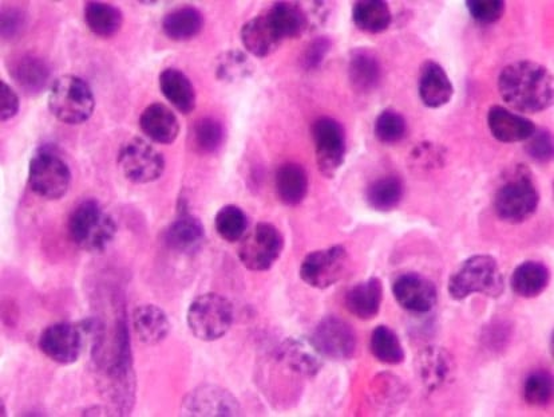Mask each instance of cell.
Listing matches in <instances>:
<instances>
[{
  "instance_id": "cell-3",
  "label": "cell",
  "mask_w": 554,
  "mask_h": 417,
  "mask_svg": "<svg viewBox=\"0 0 554 417\" xmlns=\"http://www.w3.org/2000/svg\"><path fill=\"white\" fill-rule=\"evenodd\" d=\"M540 204V192L534 182L533 173L525 165H517L504 183L498 188L494 199V210L498 218L506 223H524L536 214Z\"/></svg>"
},
{
  "instance_id": "cell-24",
  "label": "cell",
  "mask_w": 554,
  "mask_h": 417,
  "mask_svg": "<svg viewBox=\"0 0 554 417\" xmlns=\"http://www.w3.org/2000/svg\"><path fill=\"white\" fill-rule=\"evenodd\" d=\"M279 359L291 372L296 375L311 379L322 369V356L314 348L311 341L296 340L290 338L279 350Z\"/></svg>"
},
{
  "instance_id": "cell-18",
  "label": "cell",
  "mask_w": 554,
  "mask_h": 417,
  "mask_svg": "<svg viewBox=\"0 0 554 417\" xmlns=\"http://www.w3.org/2000/svg\"><path fill=\"white\" fill-rule=\"evenodd\" d=\"M488 127L494 139L505 144L522 143L536 131L533 121L510 112L504 106L494 105L488 112Z\"/></svg>"
},
{
  "instance_id": "cell-19",
  "label": "cell",
  "mask_w": 554,
  "mask_h": 417,
  "mask_svg": "<svg viewBox=\"0 0 554 417\" xmlns=\"http://www.w3.org/2000/svg\"><path fill=\"white\" fill-rule=\"evenodd\" d=\"M241 42L253 57L265 58L275 53L284 39L277 33L268 14H260L241 27Z\"/></svg>"
},
{
  "instance_id": "cell-22",
  "label": "cell",
  "mask_w": 554,
  "mask_h": 417,
  "mask_svg": "<svg viewBox=\"0 0 554 417\" xmlns=\"http://www.w3.org/2000/svg\"><path fill=\"white\" fill-rule=\"evenodd\" d=\"M141 131L154 143L169 145L174 143L180 133V123L176 114L164 104L154 102L142 112Z\"/></svg>"
},
{
  "instance_id": "cell-1",
  "label": "cell",
  "mask_w": 554,
  "mask_h": 417,
  "mask_svg": "<svg viewBox=\"0 0 554 417\" xmlns=\"http://www.w3.org/2000/svg\"><path fill=\"white\" fill-rule=\"evenodd\" d=\"M498 90L502 100L521 113H540L552 105L553 77L537 62L517 61L501 70Z\"/></svg>"
},
{
  "instance_id": "cell-8",
  "label": "cell",
  "mask_w": 554,
  "mask_h": 417,
  "mask_svg": "<svg viewBox=\"0 0 554 417\" xmlns=\"http://www.w3.org/2000/svg\"><path fill=\"white\" fill-rule=\"evenodd\" d=\"M283 250L284 238L279 228L271 223L260 222L241 239L237 255L245 269L261 273L279 261Z\"/></svg>"
},
{
  "instance_id": "cell-16",
  "label": "cell",
  "mask_w": 554,
  "mask_h": 417,
  "mask_svg": "<svg viewBox=\"0 0 554 417\" xmlns=\"http://www.w3.org/2000/svg\"><path fill=\"white\" fill-rule=\"evenodd\" d=\"M417 367L423 387L429 392H437L453 380L455 361L445 348L429 346L419 354Z\"/></svg>"
},
{
  "instance_id": "cell-31",
  "label": "cell",
  "mask_w": 554,
  "mask_h": 417,
  "mask_svg": "<svg viewBox=\"0 0 554 417\" xmlns=\"http://www.w3.org/2000/svg\"><path fill=\"white\" fill-rule=\"evenodd\" d=\"M204 27V15L196 7L185 6L170 11L162 21V30L172 41H189Z\"/></svg>"
},
{
  "instance_id": "cell-45",
  "label": "cell",
  "mask_w": 554,
  "mask_h": 417,
  "mask_svg": "<svg viewBox=\"0 0 554 417\" xmlns=\"http://www.w3.org/2000/svg\"><path fill=\"white\" fill-rule=\"evenodd\" d=\"M26 26V17L21 10L7 9L2 13V37L11 41L19 37Z\"/></svg>"
},
{
  "instance_id": "cell-6",
  "label": "cell",
  "mask_w": 554,
  "mask_h": 417,
  "mask_svg": "<svg viewBox=\"0 0 554 417\" xmlns=\"http://www.w3.org/2000/svg\"><path fill=\"white\" fill-rule=\"evenodd\" d=\"M235 321L231 301L217 293L201 294L189 305L187 322L197 340L213 342L223 338Z\"/></svg>"
},
{
  "instance_id": "cell-41",
  "label": "cell",
  "mask_w": 554,
  "mask_h": 417,
  "mask_svg": "<svg viewBox=\"0 0 554 417\" xmlns=\"http://www.w3.org/2000/svg\"><path fill=\"white\" fill-rule=\"evenodd\" d=\"M553 377L540 369L530 373L524 383V399L532 407H545L553 399Z\"/></svg>"
},
{
  "instance_id": "cell-17",
  "label": "cell",
  "mask_w": 554,
  "mask_h": 417,
  "mask_svg": "<svg viewBox=\"0 0 554 417\" xmlns=\"http://www.w3.org/2000/svg\"><path fill=\"white\" fill-rule=\"evenodd\" d=\"M418 92L423 105L430 109H439L449 104L453 98L454 86L446 70L438 62L429 59L421 66Z\"/></svg>"
},
{
  "instance_id": "cell-38",
  "label": "cell",
  "mask_w": 554,
  "mask_h": 417,
  "mask_svg": "<svg viewBox=\"0 0 554 417\" xmlns=\"http://www.w3.org/2000/svg\"><path fill=\"white\" fill-rule=\"evenodd\" d=\"M192 139L201 153H215L224 144L225 129L216 118H200L193 127Z\"/></svg>"
},
{
  "instance_id": "cell-36",
  "label": "cell",
  "mask_w": 554,
  "mask_h": 417,
  "mask_svg": "<svg viewBox=\"0 0 554 417\" xmlns=\"http://www.w3.org/2000/svg\"><path fill=\"white\" fill-rule=\"evenodd\" d=\"M253 66L248 55L241 50H228L221 54L216 61L217 80L235 84V82L247 80L252 76Z\"/></svg>"
},
{
  "instance_id": "cell-20",
  "label": "cell",
  "mask_w": 554,
  "mask_h": 417,
  "mask_svg": "<svg viewBox=\"0 0 554 417\" xmlns=\"http://www.w3.org/2000/svg\"><path fill=\"white\" fill-rule=\"evenodd\" d=\"M165 245L174 253L191 255L201 250L205 228L196 216L184 214L170 223L164 234Z\"/></svg>"
},
{
  "instance_id": "cell-14",
  "label": "cell",
  "mask_w": 554,
  "mask_h": 417,
  "mask_svg": "<svg viewBox=\"0 0 554 417\" xmlns=\"http://www.w3.org/2000/svg\"><path fill=\"white\" fill-rule=\"evenodd\" d=\"M393 294L398 304L407 312L427 314L438 301L437 287L418 273H403L393 282Z\"/></svg>"
},
{
  "instance_id": "cell-9",
  "label": "cell",
  "mask_w": 554,
  "mask_h": 417,
  "mask_svg": "<svg viewBox=\"0 0 554 417\" xmlns=\"http://www.w3.org/2000/svg\"><path fill=\"white\" fill-rule=\"evenodd\" d=\"M122 175L134 184H149L160 179L165 171V159L148 141L134 137L126 141L118 153Z\"/></svg>"
},
{
  "instance_id": "cell-35",
  "label": "cell",
  "mask_w": 554,
  "mask_h": 417,
  "mask_svg": "<svg viewBox=\"0 0 554 417\" xmlns=\"http://www.w3.org/2000/svg\"><path fill=\"white\" fill-rule=\"evenodd\" d=\"M370 350L379 363L386 365H399L405 361V350L397 333L389 326L381 325L371 334Z\"/></svg>"
},
{
  "instance_id": "cell-11",
  "label": "cell",
  "mask_w": 554,
  "mask_h": 417,
  "mask_svg": "<svg viewBox=\"0 0 554 417\" xmlns=\"http://www.w3.org/2000/svg\"><path fill=\"white\" fill-rule=\"evenodd\" d=\"M86 344L87 337L81 322H58L43 330L38 348L53 363L71 365L81 359Z\"/></svg>"
},
{
  "instance_id": "cell-28",
  "label": "cell",
  "mask_w": 554,
  "mask_h": 417,
  "mask_svg": "<svg viewBox=\"0 0 554 417\" xmlns=\"http://www.w3.org/2000/svg\"><path fill=\"white\" fill-rule=\"evenodd\" d=\"M158 84L166 100L182 114L192 113L196 108V90L187 74L181 70L165 69Z\"/></svg>"
},
{
  "instance_id": "cell-46",
  "label": "cell",
  "mask_w": 554,
  "mask_h": 417,
  "mask_svg": "<svg viewBox=\"0 0 554 417\" xmlns=\"http://www.w3.org/2000/svg\"><path fill=\"white\" fill-rule=\"evenodd\" d=\"M0 86H2V92H0V98H2L0 117H2L3 123H5V121H9L17 116L19 108H21V102H19L18 94L5 81L0 82Z\"/></svg>"
},
{
  "instance_id": "cell-10",
  "label": "cell",
  "mask_w": 554,
  "mask_h": 417,
  "mask_svg": "<svg viewBox=\"0 0 554 417\" xmlns=\"http://www.w3.org/2000/svg\"><path fill=\"white\" fill-rule=\"evenodd\" d=\"M316 163L327 179L342 168L347 152V137L343 125L331 117H320L312 124Z\"/></svg>"
},
{
  "instance_id": "cell-4",
  "label": "cell",
  "mask_w": 554,
  "mask_h": 417,
  "mask_svg": "<svg viewBox=\"0 0 554 417\" xmlns=\"http://www.w3.org/2000/svg\"><path fill=\"white\" fill-rule=\"evenodd\" d=\"M447 290L455 301H464L473 294L496 298L504 291V277L492 255H474L451 275Z\"/></svg>"
},
{
  "instance_id": "cell-23",
  "label": "cell",
  "mask_w": 554,
  "mask_h": 417,
  "mask_svg": "<svg viewBox=\"0 0 554 417\" xmlns=\"http://www.w3.org/2000/svg\"><path fill=\"white\" fill-rule=\"evenodd\" d=\"M348 77L352 88L359 93H370L381 85L383 69L373 51L359 47L351 53L348 62Z\"/></svg>"
},
{
  "instance_id": "cell-39",
  "label": "cell",
  "mask_w": 554,
  "mask_h": 417,
  "mask_svg": "<svg viewBox=\"0 0 554 417\" xmlns=\"http://www.w3.org/2000/svg\"><path fill=\"white\" fill-rule=\"evenodd\" d=\"M375 137L382 144L393 145L405 139L407 123L405 117L394 109L383 110L374 124Z\"/></svg>"
},
{
  "instance_id": "cell-7",
  "label": "cell",
  "mask_w": 554,
  "mask_h": 417,
  "mask_svg": "<svg viewBox=\"0 0 554 417\" xmlns=\"http://www.w3.org/2000/svg\"><path fill=\"white\" fill-rule=\"evenodd\" d=\"M31 191L39 198L59 200L69 191L71 171L63 157L51 148H41L29 164Z\"/></svg>"
},
{
  "instance_id": "cell-37",
  "label": "cell",
  "mask_w": 554,
  "mask_h": 417,
  "mask_svg": "<svg viewBox=\"0 0 554 417\" xmlns=\"http://www.w3.org/2000/svg\"><path fill=\"white\" fill-rule=\"evenodd\" d=\"M215 227L217 234L225 242H239L247 234V214H245L243 208L235 206V204H228L217 212Z\"/></svg>"
},
{
  "instance_id": "cell-33",
  "label": "cell",
  "mask_w": 554,
  "mask_h": 417,
  "mask_svg": "<svg viewBox=\"0 0 554 417\" xmlns=\"http://www.w3.org/2000/svg\"><path fill=\"white\" fill-rule=\"evenodd\" d=\"M352 21L360 31L368 34H381L389 29L393 14L389 5L382 0H362L352 9Z\"/></svg>"
},
{
  "instance_id": "cell-30",
  "label": "cell",
  "mask_w": 554,
  "mask_h": 417,
  "mask_svg": "<svg viewBox=\"0 0 554 417\" xmlns=\"http://www.w3.org/2000/svg\"><path fill=\"white\" fill-rule=\"evenodd\" d=\"M549 269L542 262L526 261L513 271L510 285L518 297L536 298L544 293L549 285Z\"/></svg>"
},
{
  "instance_id": "cell-27",
  "label": "cell",
  "mask_w": 554,
  "mask_h": 417,
  "mask_svg": "<svg viewBox=\"0 0 554 417\" xmlns=\"http://www.w3.org/2000/svg\"><path fill=\"white\" fill-rule=\"evenodd\" d=\"M310 180L306 169L298 163L280 165L275 175L276 195L288 207L299 206L306 199Z\"/></svg>"
},
{
  "instance_id": "cell-13",
  "label": "cell",
  "mask_w": 554,
  "mask_h": 417,
  "mask_svg": "<svg viewBox=\"0 0 554 417\" xmlns=\"http://www.w3.org/2000/svg\"><path fill=\"white\" fill-rule=\"evenodd\" d=\"M310 341L320 356L336 361L352 359L358 346L355 330L338 317H326L320 321Z\"/></svg>"
},
{
  "instance_id": "cell-25",
  "label": "cell",
  "mask_w": 554,
  "mask_h": 417,
  "mask_svg": "<svg viewBox=\"0 0 554 417\" xmlns=\"http://www.w3.org/2000/svg\"><path fill=\"white\" fill-rule=\"evenodd\" d=\"M9 72L13 80L27 94H38L45 90L51 77V69L45 59L33 54H23L13 59Z\"/></svg>"
},
{
  "instance_id": "cell-15",
  "label": "cell",
  "mask_w": 554,
  "mask_h": 417,
  "mask_svg": "<svg viewBox=\"0 0 554 417\" xmlns=\"http://www.w3.org/2000/svg\"><path fill=\"white\" fill-rule=\"evenodd\" d=\"M184 412L192 416H237L241 408L239 401L227 389L203 385L185 397Z\"/></svg>"
},
{
  "instance_id": "cell-29",
  "label": "cell",
  "mask_w": 554,
  "mask_h": 417,
  "mask_svg": "<svg viewBox=\"0 0 554 417\" xmlns=\"http://www.w3.org/2000/svg\"><path fill=\"white\" fill-rule=\"evenodd\" d=\"M265 13L268 14L277 33L283 39L302 37L310 29L307 10H304L299 3L277 2Z\"/></svg>"
},
{
  "instance_id": "cell-32",
  "label": "cell",
  "mask_w": 554,
  "mask_h": 417,
  "mask_svg": "<svg viewBox=\"0 0 554 417\" xmlns=\"http://www.w3.org/2000/svg\"><path fill=\"white\" fill-rule=\"evenodd\" d=\"M85 22L89 30L97 37L112 38L124 25V14L118 7L104 2L86 3Z\"/></svg>"
},
{
  "instance_id": "cell-42",
  "label": "cell",
  "mask_w": 554,
  "mask_h": 417,
  "mask_svg": "<svg viewBox=\"0 0 554 417\" xmlns=\"http://www.w3.org/2000/svg\"><path fill=\"white\" fill-rule=\"evenodd\" d=\"M466 7L474 21L480 25H493L505 13V2L502 0H468Z\"/></svg>"
},
{
  "instance_id": "cell-43",
  "label": "cell",
  "mask_w": 554,
  "mask_h": 417,
  "mask_svg": "<svg viewBox=\"0 0 554 417\" xmlns=\"http://www.w3.org/2000/svg\"><path fill=\"white\" fill-rule=\"evenodd\" d=\"M526 153L538 164H548L553 159V137L548 129H536L526 140Z\"/></svg>"
},
{
  "instance_id": "cell-40",
  "label": "cell",
  "mask_w": 554,
  "mask_h": 417,
  "mask_svg": "<svg viewBox=\"0 0 554 417\" xmlns=\"http://www.w3.org/2000/svg\"><path fill=\"white\" fill-rule=\"evenodd\" d=\"M446 163V151L441 145L434 143H421L413 149L409 157L411 171L423 175L431 171H437Z\"/></svg>"
},
{
  "instance_id": "cell-34",
  "label": "cell",
  "mask_w": 554,
  "mask_h": 417,
  "mask_svg": "<svg viewBox=\"0 0 554 417\" xmlns=\"http://www.w3.org/2000/svg\"><path fill=\"white\" fill-rule=\"evenodd\" d=\"M403 194H405V186H403L401 177L382 176L368 186L366 200L368 206L373 210L389 212L401 204Z\"/></svg>"
},
{
  "instance_id": "cell-2",
  "label": "cell",
  "mask_w": 554,
  "mask_h": 417,
  "mask_svg": "<svg viewBox=\"0 0 554 417\" xmlns=\"http://www.w3.org/2000/svg\"><path fill=\"white\" fill-rule=\"evenodd\" d=\"M69 235L74 245L87 253H102L117 234L113 216L96 199H86L71 211Z\"/></svg>"
},
{
  "instance_id": "cell-44",
  "label": "cell",
  "mask_w": 554,
  "mask_h": 417,
  "mask_svg": "<svg viewBox=\"0 0 554 417\" xmlns=\"http://www.w3.org/2000/svg\"><path fill=\"white\" fill-rule=\"evenodd\" d=\"M332 43L328 37H319L312 39L308 43L302 55V65L306 70L318 69L323 64L328 53H330Z\"/></svg>"
},
{
  "instance_id": "cell-21",
  "label": "cell",
  "mask_w": 554,
  "mask_h": 417,
  "mask_svg": "<svg viewBox=\"0 0 554 417\" xmlns=\"http://www.w3.org/2000/svg\"><path fill=\"white\" fill-rule=\"evenodd\" d=\"M383 302V285L381 279L373 277L356 283L347 291L344 305L348 312L359 320H373L378 316Z\"/></svg>"
},
{
  "instance_id": "cell-26",
  "label": "cell",
  "mask_w": 554,
  "mask_h": 417,
  "mask_svg": "<svg viewBox=\"0 0 554 417\" xmlns=\"http://www.w3.org/2000/svg\"><path fill=\"white\" fill-rule=\"evenodd\" d=\"M170 321L166 313L156 305L138 306L133 313V329L142 344H161L170 333Z\"/></svg>"
},
{
  "instance_id": "cell-12",
  "label": "cell",
  "mask_w": 554,
  "mask_h": 417,
  "mask_svg": "<svg viewBox=\"0 0 554 417\" xmlns=\"http://www.w3.org/2000/svg\"><path fill=\"white\" fill-rule=\"evenodd\" d=\"M350 257L346 247L336 245L312 251L300 265V278L314 289L324 290L336 285L348 269Z\"/></svg>"
},
{
  "instance_id": "cell-5",
  "label": "cell",
  "mask_w": 554,
  "mask_h": 417,
  "mask_svg": "<svg viewBox=\"0 0 554 417\" xmlns=\"http://www.w3.org/2000/svg\"><path fill=\"white\" fill-rule=\"evenodd\" d=\"M47 105L50 113L61 123L81 125L93 116L96 98L85 80L66 74L51 85Z\"/></svg>"
}]
</instances>
